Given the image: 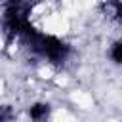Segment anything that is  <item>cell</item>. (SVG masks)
Wrapping results in <instances>:
<instances>
[{"mask_svg":"<svg viewBox=\"0 0 122 122\" xmlns=\"http://www.w3.org/2000/svg\"><path fill=\"white\" fill-rule=\"evenodd\" d=\"M51 111L53 107L46 101H32L29 107H27V116L30 120H46L51 116Z\"/></svg>","mask_w":122,"mask_h":122,"instance_id":"cell-1","label":"cell"},{"mask_svg":"<svg viewBox=\"0 0 122 122\" xmlns=\"http://www.w3.org/2000/svg\"><path fill=\"white\" fill-rule=\"evenodd\" d=\"M109 59L114 63V65H118V67H122V36L120 38H116V40H112L111 44H109Z\"/></svg>","mask_w":122,"mask_h":122,"instance_id":"cell-2","label":"cell"}]
</instances>
